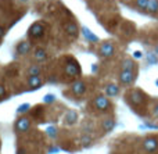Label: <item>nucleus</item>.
Here are the masks:
<instances>
[{"mask_svg":"<svg viewBox=\"0 0 158 154\" xmlns=\"http://www.w3.org/2000/svg\"><path fill=\"white\" fill-rule=\"evenodd\" d=\"M71 92L75 96H83L86 92V83L83 81H75L71 85Z\"/></svg>","mask_w":158,"mask_h":154,"instance_id":"obj_9","label":"nucleus"},{"mask_svg":"<svg viewBox=\"0 0 158 154\" xmlns=\"http://www.w3.org/2000/svg\"><path fill=\"white\" fill-rule=\"evenodd\" d=\"M64 31H65V33L68 36H71V38H77L79 33V28H78L77 22H74V21L67 22V24L64 25Z\"/></svg>","mask_w":158,"mask_h":154,"instance_id":"obj_11","label":"nucleus"},{"mask_svg":"<svg viewBox=\"0 0 158 154\" xmlns=\"http://www.w3.org/2000/svg\"><path fill=\"white\" fill-rule=\"evenodd\" d=\"M148 2H150V0H136V6L139 8H142V10H147Z\"/></svg>","mask_w":158,"mask_h":154,"instance_id":"obj_22","label":"nucleus"},{"mask_svg":"<svg viewBox=\"0 0 158 154\" xmlns=\"http://www.w3.org/2000/svg\"><path fill=\"white\" fill-rule=\"evenodd\" d=\"M4 35H6V29H4V27H2V25H0V39H2Z\"/></svg>","mask_w":158,"mask_h":154,"instance_id":"obj_26","label":"nucleus"},{"mask_svg":"<svg viewBox=\"0 0 158 154\" xmlns=\"http://www.w3.org/2000/svg\"><path fill=\"white\" fill-rule=\"evenodd\" d=\"M153 114H154V117L156 118H158V103L156 106H154V110H153Z\"/></svg>","mask_w":158,"mask_h":154,"instance_id":"obj_25","label":"nucleus"},{"mask_svg":"<svg viewBox=\"0 0 158 154\" xmlns=\"http://www.w3.org/2000/svg\"><path fill=\"white\" fill-rule=\"evenodd\" d=\"M44 83V81L40 77H29L27 81V85L29 89H32V90H35V89H39L42 88Z\"/></svg>","mask_w":158,"mask_h":154,"instance_id":"obj_12","label":"nucleus"},{"mask_svg":"<svg viewBox=\"0 0 158 154\" xmlns=\"http://www.w3.org/2000/svg\"><path fill=\"white\" fill-rule=\"evenodd\" d=\"M142 56H143L142 52H135V53H133V57H135V58H140Z\"/></svg>","mask_w":158,"mask_h":154,"instance_id":"obj_27","label":"nucleus"},{"mask_svg":"<svg viewBox=\"0 0 158 154\" xmlns=\"http://www.w3.org/2000/svg\"><path fill=\"white\" fill-rule=\"evenodd\" d=\"M6 94H7V92H6L4 85H2V83H0V97H4Z\"/></svg>","mask_w":158,"mask_h":154,"instance_id":"obj_24","label":"nucleus"},{"mask_svg":"<svg viewBox=\"0 0 158 154\" xmlns=\"http://www.w3.org/2000/svg\"><path fill=\"white\" fill-rule=\"evenodd\" d=\"M92 143H93V136L92 135H89V133H85V135H82V138H81L82 147H89Z\"/></svg>","mask_w":158,"mask_h":154,"instance_id":"obj_20","label":"nucleus"},{"mask_svg":"<svg viewBox=\"0 0 158 154\" xmlns=\"http://www.w3.org/2000/svg\"><path fill=\"white\" fill-rule=\"evenodd\" d=\"M115 53V46L111 43V42H104V43L100 44L98 47V54L103 58H110L112 57Z\"/></svg>","mask_w":158,"mask_h":154,"instance_id":"obj_5","label":"nucleus"},{"mask_svg":"<svg viewBox=\"0 0 158 154\" xmlns=\"http://www.w3.org/2000/svg\"><path fill=\"white\" fill-rule=\"evenodd\" d=\"M27 74H28V78H29V77H40L42 67L39 65V64H32V65L28 67Z\"/></svg>","mask_w":158,"mask_h":154,"instance_id":"obj_17","label":"nucleus"},{"mask_svg":"<svg viewBox=\"0 0 158 154\" xmlns=\"http://www.w3.org/2000/svg\"><path fill=\"white\" fill-rule=\"evenodd\" d=\"M128 102L132 106H142L146 102V94L140 90H131L128 93Z\"/></svg>","mask_w":158,"mask_h":154,"instance_id":"obj_4","label":"nucleus"},{"mask_svg":"<svg viewBox=\"0 0 158 154\" xmlns=\"http://www.w3.org/2000/svg\"><path fill=\"white\" fill-rule=\"evenodd\" d=\"M104 92H106V96L107 97H115L119 94V85L118 83H108V85L106 86V89H104Z\"/></svg>","mask_w":158,"mask_h":154,"instance_id":"obj_14","label":"nucleus"},{"mask_svg":"<svg viewBox=\"0 0 158 154\" xmlns=\"http://www.w3.org/2000/svg\"><path fill=\"white\" fill-rule=\"evenodd\" d=\"M121 69H136V64L132 58H125L121 63Z\"/></svg>","mask_w":158,"mask_h":154,"instance_id":"obj_19","label":"nucleus"},{"mask_svg":"<svg viewBox=\"0 0 158 154\" xmlns=\"http://www.w3.org/2000/svg\"><path fill=\"white\" fill-rule=\"evenodd\" d=\"M147 11L148 13H153V14L158 13V0H150V2H148Z\"/></svg>","mask_w":158,"mask_h":154,"instance_id":"obj_21","label":"nucleus"},{"mask_svg":"<svg viewBox=\"0 0 158 154\" xmlns=\"http://www.w3.org/2000/svg\"><path fill=\"white\" fill-rule=\"evenodd\" d=\"M15 52L18 56H27L32 52V43L29 40H21L17 43L15 46Z\"/></svg>","mask_w":158,"mask_h":154,"instance_id":"obj_8","label":"nucleus"},{"mask_svg":"<svg viewBox=\"0 0 158 154\" xmlns=\"http://www.w3.org/2000/svg\"><path fill=\"white\" fill-rule=\"evenodd\" d=\"M65 72L69 77H78V75H81V68L75 61H69L65 65Z\"/></svg>","mask_w":158,"mask_h":154,"instance_id":"obj_13","label":"nucleus"},{"mask_svg":"<svg viewBox=\"0 0 158 154\" xmlns=\"http://www.w3.org/2000/svg\"><path fill=\"white\" fill-rule=\"evenodd\" d=\"M156 54H157V56H158V46H157V47H156Z\"/></svg>","mask_w":158,"mask_h":154,"instance_id":"obj_28","label":"nucleus"},{"mask_svg":"<svg viewBox=\"0 0 158 154\" xmlns=\"http://www.w3.org/2000/svg\"><path fill=\"white\" fill-rule=\"evenodd\" d=\"M101 128H103L104 132H110V131H112L115 128L114 118H111V117H107V118H104L103 121H101Z\"/></svg>","mask_w":158,"mask_h":154,"instance_id":"obj_16","label":"nucleus"},{"mask_svg":"<svg viewBox=\"0 0 158 154\" xmlns=\"http://www.w3.org/2000/svg\"><path fill=\"white\" fill-rule=\"evenodd\" d=\"M143 150L147 153H156L158 150V138H156V136L146 138L143 142Z\"/></svg>","mask_w":158,"mask_h":154,"instance_id":"obj_7","label":"nucleus"},{"mask_svg":"<svg viewBox=\"0 0 158 154\" xmlns=\"http://www.w3.org/2000/svg\"><path fill=\"white\" fill-rule=\"evenodd\" d=\"M15 131L18 133H25L31 129V119L27 118V117H19L15 121V125H14Z\"/></svg>","mask_w":158,"mask_h":154,"instance_id":"obj_6","label":"nucleus"},{"mask_svg":"<svg viewBox=\"0 0 158 154\" xmlns=\"http://www.w3.org/2000/svg\"><path fill=\"white\" fill-rule=\"evenodd\" d=\"M44 31H46V28H44L43 22L36 21V22H33V24L29 27V29H28V38H31V39H40L42 36L44 35Z\"/></svg>","mask_w":158,"mask_h":154,"instance_id":"obj_1","label":"nucleus"},{"mask_svg":"<svg viewBox=\"0 0 158 154\" xmlns=\"http://www.w3.org/2000/svg\"><path fill=\"white\" fill-rule=\"evenodd\" d=\"M136 69H121L119 72V83L122 86H129L133 83L136 78Z\"/></svg>","mask_w":158,"mask_h":154,"instance_id":"obj_3","label":"nucleus"},{"mask_svg":"<svg viewBox=\"0 0 158 154\" xmlns=\"http://www.w3.org/2000/svg\"><path fill=\"white\" fill-rule=\"evenodd\" d=\"M93 107L97 111H107L111 107V102L108 100V97L104 94H97L93 100Z\"/></svg>","mask_w":158,"mask_h":154,"instance_id":"obj_2","label":"nucleus"},{"mask_svg":"<svg viewBox=\"0 0 158 154\" xmlns=\"http://www.w3.org/2000/svg\"><path fill=\"white\" fill-rule=\"evenodd\" d=\"M78 121V113L74 110H69L65 113V115H64V122H65L67 125H74L77 124Z\"/></svg>","mask_w":158,"mask_h":154,"instance_id":"obj_15","label":"nucleus"},{"mask_svg":"<svg viewBox=\"0 0 158 154\" xmlns=\"http://www.w3.org/2000/svg\"><path fill=\"white\" fill-rule=\"evenodd\" d=\"M156 85H157V86H158V79H157V81H156Z\"/></svg>","mask_w":158,"mask_h":154,"instance_id":"obj_29","label":"nucleus"},{"mask_svg":"<svg viewBox=\"0 0 158 154\" xmlns=\"http://www.w3.org/2000/svg\"><path fill=\"white\" fill-rule=\"evenodd\" d=\"M82 32H83L85 38H86L89 42H93V43H96V42H98V38H97V36H96L93 32H90V29H89V28L83 27V28H82Z\"/></svg>","mask_w":158,"mask_h":154,"instance_id":"obj_18","label":"nucleus"},{"mask_svg":"<svg viewBox=\"0 0 158 154\" xmlns=\"http://www.w3.org/2000/svg\"><path fill=\"white\" fill-rule=\"evenodd\" d=\"M147 60H150V61H148L150 64H156L157 63V57L154 54H151V53H150V54H147Z\"/></svg>","mask_w":158,"mask_h":154,"instance_id":"obj_23","label":"nucleus"},{"mask_svg":"<svg viewBox=\"0 0 158 154\" xmlns=\"http://www.w3.org/2000/svg\"><path fill=\"white\" fill-rule=\"evenodd\" d=\"M33 58H35L36 63H44V61L49 58V53H47L46 49H43V47H38V49H35V52H33Z\"/></svg>","mask_w":158,"mask_h":154,"instance_id":"obj_10","label":"nucleus"}]
</instances>
